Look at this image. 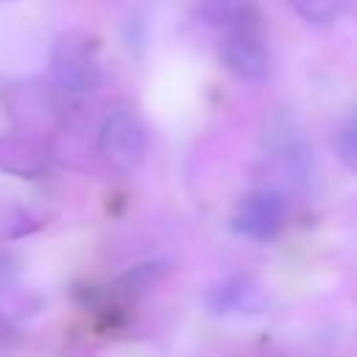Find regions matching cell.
Here are the masks:
<instances>
[{"instance_id": "6da1fadb", "label": "cell", "mask_w": 357, "mask_h": 357, "mask_svg": "<svg viewBox=\"0 0 357 357\" xmlns=\"http://www.w3.org/2000/svg\"><path fill=\"white\" fill-rule=\"evenodd\" d=\"M145 128L139 114L131 106H114L106 112L100 128H98V151L106 165H112L120 173H131L145 159Z\"/></svg>"}, {"instance_id": "7a4b0ae2", "label": "cell", "mask_w": 357, "mask_h": 357, "mask_svg": "<svg viewBox=\"0 0 357 357\" xmlns=\"http://www.w3.org/2000/svg\"><path fill=\"white\" fill-rule=\"evenodd\" d=\"M287 220V204L276 190H251L231 212V229L240 237L268 243L276 240Z\"/></svg>"}, {"instance_id": "3957f363", "label": "cell", "mask_w": 357, "mask_h": 357, "mask_svg": "<svg viewBox=\"0 0 357 357\" xmlns=\"http://www.w3.org/2000/svg\"><path fill=\"white\" fill-rule=\"evenodd\" d=\"M53 81L67 92H92L100 84V64L78 36H61L50 53Z\"/></svg>"}, {"instance_id": "277c9868", "label": "cell", "mask_w": 357, "mask_h": 357, "mask_svg": "<svg viewBox=\"0 0 357 357\" xmlns=\"http://www.w3.org/2000/svg\"><path fill=\"white\" fill-rule=\"evenodd\" d=\"M223 67L240 81H262L271 73V53L251 25L231 28L220 42Z\"/></svg>"}, {"instance_id": "5b68a950", "label": "cell", "mask_w": 357, "mask_h": 357, "mask_svg": "<svg viewBox=\"0 0 357 357\" xmlns=\"http://www.w3.org/2000/svg\"><path fill=\"white\" fill-rule=\"evenodd\" d=\"M198 14L218 28H243L254 20V0H201Z\"/></svg>"}, {"instance_id": "8992f818", "label": "cell", "mask_w": 357, "mask_h": 357, "mask_svg": "<svg viewBox=\"0 0 357 357\" xmlns=\"http://www.w3.org/2000/svg\"><path fill=\"white\" fill-rule=\"evenodd\" d=\"M290 8L312 25H332L337 20H343L351 8L354 0H287Z\"/></svg>"}, {"instance_id": "52a82bcc", "label": "cell", "mask_w": 357, "mask_h": 357, "mask_svg": "<svg viewBox=\"0 0 357 357\" xmlns=\"http://www.w3.org/2000/svg\"><path fill=\"white\" fill-rule=\"evenodd\" d=\"M248 282L245 279H234V282H226L220 287H215L209 296H206V304L218 312H231V310H245L248 307Z\"/></svg>"}, {"instance_id": "ba28073f", "label": "cell", "mask_w": 357, "mask_h": 357, "mask_svg": "<svg viewBox=\"0 0 357 357\" xmlns=\"http://www.w3.org/2000/svg\"><path fill=\"white\" fill-rule=\"evenodd\" d=\"M335 153H337V159L349 167V170H354V165H357V128H354V120L349 117L346 123H343V128L335 134Z\"/></svg>"}]
</instances>
